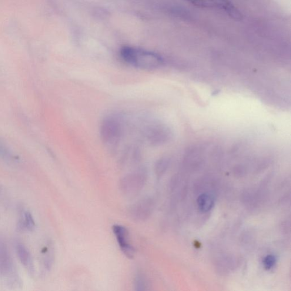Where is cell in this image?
Masks as SVG:
<instances>
[{
	"label": "cell",
	"mask_w": 291,
	"mask_h": 291,
	"mask_svg": "<svg viewBox=\"0 0 291 291\" xmlns=\"http://www.w3.org/2000/svg\"><path fill=\"white\" fill-rule=\"evenodd\" d=\"M192 4L201 8L222 10L236 21H240L243 18L242 13L228 0H194Z\"/></svg>",
	"instance_id": "5"
},
{
	"label": "cell",
	"mask_w": 291,
	"mask_h": 291,
	"mask_svg": "<svg viewBox=\"0 0 291 291\" xmlns=\"http://www.w3.org/2000/svg\"><path fill=\"white\" fill-rule=\"evenodd\" d=\"M187 1H190V2H192L194 1V0H187Z\"/></svg>",
	"instance_id": "16"
},
{
	"label": "cell",
	"mask_w": 291,
	"mask_h": 291,
	"mask_svg": "<svg viewBox=\"0 0 291 291\" xmlns=\"http://www.w3.org/2000/svg\"><path fill=\"white\" fill-rule=\"evenodd\" d=\"M11 156V153L9 152L8 149L4 144L0 141V156L3 158H9Z\"/></svg>",
	"instance_id": "15"
},
{
	"label": "cell",
	"mask_w": 291,
	"mask_h": 291,
	"mask_svg": "<svg viewBox=\"0 0 291 291\" xmlns=\"http://www.w3.org/2000/svg\"><path fill=\"white\" fill-rule=\"evenodd\" d=\"M143 133L147 141L152 145H161L169 136L168 130L165 127L156 123H150Z\"/></svg>",
	"instance_id": "8"
},
{
	"label": "cell",
	"mask_w": 291,
	"mask_h": 291,
	"mask_svg": "<svg viewBox=\"0 0 291 291\" xmlns=\"http://www.w3.org/2000/svg\"><path fill=\"white\" fill-rule=\"evenodd\" d=\"M147 179V173L143 170L127 174L120 180V190L127 197H135L141 192Z\"/></svg>",
	"instance_id": "3"
},
{
	"label": "cell",
	"mask_w": 291,
	"mask_h": 291,
	"mask_svg": "<svg viewBox=\"0 0 291 291\" xmlns=\"http://www.w3.org/2000/svg\"><path fill=\"white\" fill-rule=\"evenodd\" d=\"M167 162L165 160H160L156 163L155 166V172L156 175L160 176L162 175L167 168Z\"/></svg>",
	"instance_id": "14"
},
{
	"label": "cell",
	"mask_w": 291,
	"mask_h": 291,
	"mask_svg": "<svg viewBox=\"0 0 291 291\" xmlns=\"http://www.w3.org/2000/svg\"><path fill=\"white\" fill-rule=\"evenodd\" d=\"M124 130V120L121 116L113 114L106 116L100 126L102 142L108 147L116 146L122 138Z\"/></svg>",
	"instance_id": "2"
},
{
	"label": "cell",
	"mask_w": 291,
	"mask_h": 291,
	"mask_svg": "<svg viewBox=\"0 0 291 291\" xmlns=\"http://www.w3.org/2000/svg\"><path fill=\"white\" fill-rule=\"evenodd\" d=\"M35 227V222L31 213L26 212L23 215V219L20 221L19 228L33 230Z\"/></svg>",
	"instance_id": "11"
},
{
	"label": "cell",
	"mask_w": 291,
	"mask_h": 291,
	"mask_svg": "<svg viewBox=\"0 0 291 291\" xmlns=\"http://www.w3.org/2000/svg\"><path fill=\"white\" fill-rule=\"evenodd\" d=\"M0 277L7 284L17 282L18 279L7 246L0 242Z\"/></svg>",
	"instance_id": "4"
},
{
	"label": "cell",
	"mask_w": 291,
	"mask_h": 291,
	"mask_svg": "<svg viewBox=\"0 0 291 291\" xmlns=\"http://www.w3.org/2000/svg\"><path fill=\"white\" fill-rule=\"evenodd\" d=\"M16 252L21 263L29 271L33 270L32 259L26 247L22 243H17L16 245Z\"/></svg>",
	"instance_id": "9"
},
{
	"label": "cell",
	"mask_w": 291,
	"mask_h": 291,
	"mask_svg": "<svg viewBox=\"0 0 291 291\" xmlns=\"http://www.w3.org/2000/svg\"><path fill=\"white\" fill-rule=\"evenodd\" d=\"M155 203L150 197L143 199L130 207V217L136 222H145L152 215L154 209Z\"/></svg>",
	"instance_id": "6"
},
{
	"label": "cell",
	"mask_w": 291,
	"mask_h": 291,
	"mask_svg": "<svg viewBox=\"0 0 291 291\" xmlns=\"http://www.w3.org/2000/svg\"><path fill=\"white\" fill-rule=\"evenodd\" d=\"M276 262V257L273 255L266 256L263 260V266L267 270L272 269L275 266Z\"/></svg>",
	"instance_id": "13"
},
{
	"label": "cell",
	"mask_w": 291,
	"mask_h": 291,
	"mask_svg": "<svg viewBox=\"0 0 291 291\" xmlns=\"http://www.w3.org/2000/svg\"><path fill=\"white\" fill-rule=\"evenodd\" d=\"M123 61L134 68L152 71L161 67L163 60L158 53L132 47H123L120 51Z\"/></svg>",
	"instance_id": "1"
},
{
	"label": "cell",
	"mask_w": 291,
	"mask_h": 291,
	"mask_svg": "<svg viewBox=\"0 0 291 291\" xmlns=\"http://www.w3.org/2000/svg\"><path fill=\"white\" fill-rule=\"evenodd\" d=\"M134 287L136 291H143L146 290V280L142 274H137L134 281Z\"/></svg>",
	"instance_id": "12"
},
{
	"label": "cell",
	"mask_w": 291,
	"mask_h": 291,
	"mask_svg": "<svg viewBox=\"0 0 291 291\" xmlns=\"http://www.w3.org/2000/svg\"><path fill=\"white\" fill-rule=\"evenodd\" d=\"M197 205L200 211L207 212L213 208L215 200L212 195L209 193H203L197 199Z\"/></svg>",
	"instance_id": "10"
},
{
	"label": "cell",
	"mask_w": 291,
	"mask_h": 291,
	"mask_svg": "<svg viewBox=\"0 0 291 291\" xmlns=\"http://www.w3.org/2000/svg\"><path fill=\"white\" fill-rule=\"evenodd\" d=\"M112 230L122 252L128 258H133L135 249L130 243L128 229L122 225H115L113 226Z\"/></svg>",
	"instance_id": "7"
}]
</instances>
